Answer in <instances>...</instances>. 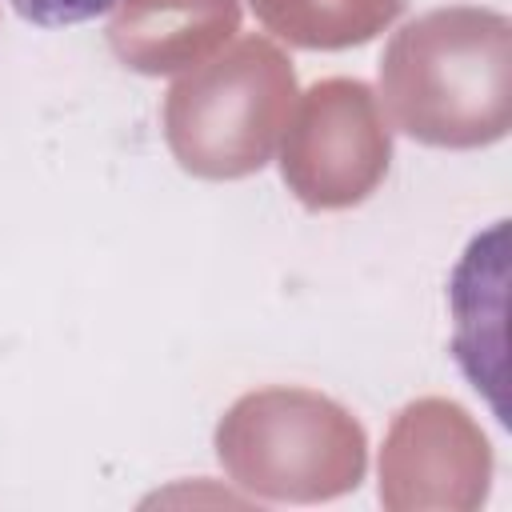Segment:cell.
I'll return each mask as SVG.
<instances>
[{
	"label": "cell",
	"mask_w": 512,
	"mask_h": 512,
	"mask_svg": "<svg viewBox=\"0 0 512 512\" xmlns=\"http://www.w3.org/2000/svg\"><path fill=\"white\" fill-rule=\"evenodd\" d=\"M380 100L432 148H484L512 128V20L492 8H432L380 56Z\"/></svg>",
	"instance_id": "obj_1"
},
{
	"label": "cell",
	"mask_w": 512,
	"mask_h": 512,
	"mask_svg": "<svg viewBox=\"0 0 512 512\" xmlns=\"http://www.w3.org/2000/svg\"><path fill=\"white\" fill-rule=\"evenodd\" d=\"M296 96L292 60L264 36H240L168 88L164 140L184 172L240 180L272 160Z\"/></svg>",
	"instance_id": "obj_2"
},
{
	"label": "cell",
	"mask_w": 512,
	"mask_h": 512,
	"mask_svg": "<svg viewBox=\"0 0 512 512\" xmlns=\"http://www.w3.org/2000/svg\"><path fill=\"white\" fill-rule=\"evenodd\" d=\"M216 456L260 500L316 504L364 480L368 440L344 404L312 388H260L220 416Z\"/></svg>",
	"instance_id": "obj_3"
},
{
	"label": "cell",
	"mask_w": 512,
	"mask_h": 512,
	"mask_svg": "<svg viewBox=\"0 0 512 512\" xmlns=\"http://www.w3.org/2000/svg\"><path fill=\"white\" fill-rule=\"evenodd\" d=\"M280 176L316 212L368 200L392 160V128L364 80L328 76L296 96L284 124Z\"/></svg>",
	"instance_id": "obj_4"
},
{
	"label": "cell",
	"mask_w": 512,
	"mask_h": 512,
	"mask_svg": "<svg viewBox=\"0 0 512 512\" xmlns=\"http://www.w3.org/2000/svg\"><path fill=\"white\" fill-rule=\"evenodd\" d=\"M488 476V440L456 400H412L384 436L380 500L392 512H468L484 500Z\"/></svg>",
	"instance_id": "obj_5"
},
{
	"label": "cell",
	"mask_w": 512,
	"mask_h": 512,
	"mask_svg": "<svg viewBox=\"0 0 512 512\" xmlns=\"http://www.w3.org/2000/svg\"><path fill=\"white\" fill-rule=\"evenodd\" d=\"M240 28V0H116L108 44L144 76L188 72L216 56Z\"/></svg>",
	"instance_id": "obj_6"
},
{
	"label": "cell",
	"mask_w": 512,
	"mask_h": 512,
	"mask_svg": "<svg viewBox=\"0 0 512 512\" xmlns=\"http://www.w3.org/2000/svg\"><path fill=\"white\" fill-rule=\"evenodd\" d=\"M256 20L292 48H352L384 32L404 0H252Z\"/></svg>",
	"instance_id": "obj_7"
},
{
	"label": "cell",
	"mask_w": 512,
	"mask_h": 512,
	"mask_svg": "<svg viewBox=\"0 0 512 512\" xmlns=\"http://www.w3.org/2000/svg\"><path fill=\"white\" fill-rule=\"evenodd\" d=\"M16 12L40 28H60V24H80L92 20L108 8H116V0H12Z\"/></svg>",
	"instance_id": "obj_8"
}]
</instances>
